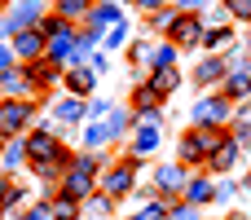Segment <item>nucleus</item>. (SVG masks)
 <instances>
[{"instance_id": "1", "label": "nucleus", "mask_w": 251, "mask_h": 220, "mask_svg": "<svg viewBox=\"0 0 251 220\" xmlns=\"http://www.w3.org/2000/svg\"><path fill=\"white\" fill-rule=\"evenodd\" d=\"M101 163H106V159H101L97 150H84V154H75V159H71V168L62 172V194H71V198H93Z\"/></svg>"}, {"instance_id": "2", "label": "nucleus", "mask_w": 251, "mask_h": 220, "mask_svg": "<svg viewBox=\"0 0 251 220\" xmlns=\"http://www.w3.org/2000/svg\"><path fill=\"white\" fill-rule=\"evenodd\" d=\"M221 137H225L221 128H190V132L181 137V146H176V150H181V163H185V168H207V159H212V150L221 146Z\"/></svg>"}, {"instance_id": "3", "label": "nucleus", "mask_w": 251, "mask_h": 220, "mask_svg": "<svg viewBox=\"0 0 251 220\" xmlns=\"http://www.w3.org/2000/svg\"><path fill=\"white\" fill-rule=\"evenodd\" d=\"M26 154H31V168L35 163H62V168H71V159H75L49 128H31L26 132Z\"/></svg>"}, {"instance_id": "4", "label": "nucleus", "mask_w": 251, "mask_h": 220, "mask_svg": "<svg viewBox=\"0 0 251 220\" xmlns=\"http://www.w3.org/2000/svg\"><path fill=\"white\" fill-rule=\"evenodd\" d=\"M35 123V101L31 97H4L0 101V137H22Z\"/></svg>"}, {"instance_id": "5", "label": "nucleus", "mask_w": 251, "mask_h": 220, "mask_svg": "<svg viewBox=\"0 0 251 220\" xmlns=\"http://www.w3.org/2000/svg\"><path fill=\"white\" fill-rule=\"evenodd\" d=\"M194 128H221L225 132V123L234 119V101L225 97V93H212V97H199L194 101Z\"/></svg>"}, {"instance_id": "6", "label": "nucleus", "mask_w": 251, "mask_h": 220, "mask_svg": "<svg viewBox=\"0 0 251 220\" xmlns=\"http://www.w3.org/2000/svg\"><path fill=\"white\" fill-rule=\"evenodd\" d=\"M203 35H207L203 13H181V18L172 22V31H168V40H172L176 49H203Z\"/></svg>"}, {"instance_id": "7", "label": "nucleus", "mask_w": 251, "mask_h": 220, "mask_svg": "<svg viewBox=\"0 0 251 220\" xmlns=\"http://www.w3.org/2000/svg\"><path fill=\"white\" fill-rule=\"evenodd\" d=\"M137 168H141L137 154H128L124 163H115V168L106 172V198H124V194H132V190H137Z\"/></svg>"}, {"instance_id": "8", "label": "nucleus", "mask_w": 251, "mask_h": 220, "mask_svg": "<svg viewBox=\"0 0 251 220\" xmlns=\"http://www.w3.org/2000/svg\"><path fill=\"white\" fill-rule=\"evenodd\" d=\"M185 181H190L185 163H163V168H154V190H159V198H168V203H181Z\"/></svg>"}, {"instance_id": "9", "label": "nucleus", "mask_w": 251, "mask_h": 220, "mask_svg": "<svg viewBox=\"0 0 251 220\" xmlns=\"http://www.w3.org/2000/svg\"><path fill=\"white\" fill-rule=\"evenodd\" d=\"M9 49H13V57H18V62H26V66H31V62H40V57L49 53V40H44V31H40V26H31V31H18Z\"/></svg>"}, {"instance_id": "10", "label": "nucleus", "mask_w": 251, "mask_h": 220, "mask_svg": "<svg viewBox=\"0 0 251 220\" xmlns=\"http://www.w3.org/2000/svg\"><path fill=\"white\" fill-rule=\"evenodd\" d=\"M176 53H181V49H176L172 40H159V44H137V49H132V57H137V62H146L150 71L176 66Z\"/></svg>"}, {"instance_id": "11", "label": "nucleus", "mask_w": 251, "mask_h": 220, "mask_svg": "<svg viewBox=\"0 0 251 220\" xmlns=\"http://www.w3.org/2000/svg\"><path fill=\"white\" fill-rule=\"evenodd\" d=\"M181 203H190V207H207V203H216L212 172H194V176L185 181V190H181Z\"/></svg>"}, {"instance_id": "12", "label": "nucleus", "mask_w": 251, "mask_h": 220, "mask_svg": "<svg viewBox=\"0 0 251 220\" xmlns=\"http://www.w3.org/2000/svg\"><path fill=\"white\" fill-rule=\"evenodd\" d=\"M40 22H44L40 0H22V4L4 18V31H9V35H18V31H31V26H40Z\"/></svg>"}, {"instance_id": "13", "label": "nucleus", "mask_w": 251, "mask_h": 220, "mask_svg": "<svg viewBox=\"0 0 251 220\" xmlns=\"http://www.w3.org/2000/svg\"><path fill=\"white\" fill-rule=\"evenodd\" d=\"M238 150H243V146H238V141L225 132V137H221V146L212 150V159H207V168H203V172H212V176H225V172L238 163Z\"/></svg>"}, {"instance_id": "14", "label": "nucleus", "mask_w": 251, "mask_h": 220, "mask_svg": "<svg viewBox=\"0 0 251 220\" xmlns=\"http://www.w3.org/2000/svg\"><path fill=\"white\" fill-rule=\"evenodd\" d=\"M225 75H229V62H225L221 53H207V57H199V66H194V84H225Z\"/></svg>"}, {"instance_id": "15", "label": "nucleus", "mask_w": 251, "mask_h": 220, "mask_svg": "<svg viewBox=\"0 0 251 220\" xmlns=\"http://www.w3.org/2000/svg\"><path fill=\"white\" fill-rule=\"evenodd\" d=\"M132 115H137V119L163 115V93H159L154 84H137V93H132Z\"/></svg>"}, {"instance_id": "16", "label": "nucleus", "mask_w": 251, "mask_h": 220, "mask_svg": "<svg viewBox=\"0 0 251 220\" xmlns=\"http://www.w3.org/2000/svg\"><path fill=\"white\" fill-rule=\"evenodd\" d=\"M31 88H35L31 66H13V71L0 75V93H4V97H31Z\"/></svg>"}, {"instance_id": "17", "label": "nucleus", "mask_w": 251, "mask_h": 220, "mask_svg": "<svg viewBox=\"0 0 251 220\" xmlns=\"http://www.w3.org/2000/svg\"><path fill=\"white\" fill-rule=\"evenodd\" d=\"M119 22H124L119 0H97V4H93V13H88V26H97L101 35H106L110 26H119Z\"/></svg>"}, {"instance_id": "18", "label": "nucleus", "mask_w": 251, "mask_h": 220, "mask_svg": "<svg viewBox=\"0 0 251 220\" xmlns=\"http://www.w3.org/2000/svg\"><path fill=\"white\" fill-rule=\"evenodd\" d=\"M221 93H225L229 101H238V97H251V66H238V71H229V75H225V84H221Z\"/></svg>"}, {"instance_id": "19", "label": "nucleus", "mask_w": 251, "mask_h": 220, "mask_svg": "<svg viewBox=\"0 0 251 220\" xmlns=\"http://www.w3.org/2000/svg\"><path fill=\"white\" fill-rule=\"evenodd\" d=\"M154 150H159V123H137V132H132V154L146 159V154H154Z\"/></svg>"}, {"instance_id": "20", "label": "nucleus", "mask_w": 251, "mask_h": 220, "mask_svg": "<svg viewBox=\"0 0 251 220\" xmlns=\"http://www.w3.org/2000/svg\"><path fill=\"white\" fill-rule=\"evenodd\" d=\"M66 88H71L75 97H88V93L97 88V71H88V66H75V71H66Z\"/></svg>"}, {"instance_id": "21", "label": "nucleus", "mask_w": 251, "mask_h": 220, "mask_svg": "<svg viewBox=\"0 0 251 220\" xmlns=\"http://www.w3.org/2000/svg\"><path fill=\"white\" fill-rule=\"evenodd\" d=\"M150 84L163 93V97H172L176 88H181V71L176 66H163V71H150Z\"/></svg>"}, {"instance_id": "22", "label": "nucleus", "mask_w": 251, "mask_h": 220, "mask_svg": "<svg viewBox=\"0 0 251 220\" xmlns=\"http://www.w3.org/2000/svg\"><path fill=\"white\" fill-rule=\"evenodd\" d=\"M110 141H115L110 123H88V128H84V150H101V146H110Z\"/></svg>"}, {"instance_id": "23", "label": "nucleus", "mask_w": 251, "mask_h": 220, "mask_svg": "<svg viewBox=\"0 0 251 220\" xmlns=\"http://www.w3.org/2000/svg\"><path fill=\"white\" fill-rule=\"evenodd\" d=\"M203 49H207V53L234 49V31H225V26H207V35H203Z\"/></svg>"}, {"instance_id": "24", "label": "nucleus", "mask_w": 251, "mask_h": 220, "mask_svg": "<svg viewBox=\"0 0 251 220\" xmlns=\"http://www.w3.org/2000/svg\"><path fill=\"white\" fill-rule=\"evenodd\" d=\"M57 119L62 123H79V119H88V106L79 97H66V101H57Z\"/></svg>"}, {"instance_id": "25", "label": "nucleus", "mask_w": 251, "mask_h": 220, "mask_svg": "<svg viewBox=\"0 0 251 220\" xmlns=\"http://www.w3.org/2000/svg\"><path fill=\"white\" fill-rule=\"evenodd\" d=\"M49 216H53V220H75V216H79V198H71V194L53 198V203H49Z\"/></svg>"}, {"instance_id": "26", "label": "nucleus", "mask_w": 251, "mask_h": 220, "mask_svg": "<svg viewBox=\"0 0 251 220\" xmlns=\"http://www.w3.org/2000/svg\"><path fill=\"white\" fill-rule=\"evenodd\" d=\"M168 207H172L168 198H150L146 207H137V212H132L128 220H168Z\"/></svg>"}, {"instance_id": "27", "label": "nucleus", "mask_w": 251, "mask_h": 220, "mask_svg": "<svg viewBox=\"0 0 251 220\" xmlns=\"http://www.w3.org/2000/svg\"><path fill=\"white\" fill-rule=\"evenodd\" d=\"M93 4H97V0H57V13L75 22V18H88V13H93Z\"/></svg>"}, {"instance_id": "28", "label": "nucleus", "mask_w": 251, "mask_h": 220, "mask_svg": "<svg viewBox=\"0 0 251 220\" xmlns=\"http://www.w3.org/2000/svg\"><path fill=\"white\" fill-rule=\"evenodd\" d=\"M0 163H4V168H22V163H31V154H26V137H22V141H9V150H4Z\"/></svg>"}, {"instance_id": "29", "label": "nucleus", "mask_w": 251, "mask_h": 220, "mask_svg": "<svg viewBox=\"0 0 251 220\" xmlns=\"http://www.w3.org/2000/svg\"><path fill=\"white\" fill-rule=\"evenodd\" d=\"M168 220H203V207H190V203H172Z\"/></svg>"}, {"instance_id": "30", "label": "nucleus", "mask_w": 251, "mask_h": 220, "mask_svg": "<svg viewBox=\"0 0 251 220\" xmlns=\"http://www.w3.org/2000/svg\"><path fill=\"white\" fill-rule=\"evenodd\" d=\"M132 123H137V115H128V110H110V132H115V137H124Z\"/></svg>"}, {"instance_id": "31", "label": "nucleus", "mask_w": 251, "mask_h": 220, "mask_svg": "<svg viewBox=\"0 0 251 220\" xmlns=\"http://www.w3.org/2000/svg\"><path fill=\"white\" fill-rule=\"evenodd\" d=\"M176 18H181V9H176V4H168V9H159L150 22H154L159 31H172V22H176Z\"/></svg>"}, {"instance_id": "32", "label": "nucleus", "mask_w": 251, "mask_h": 220, "mask_svg": "<svg viewBox=\"0 0 251 220\" xmlns=\"http://www.w3.org/2000/svg\"><path fill=\"white\" fill-rule=\"evenodd\" d=\"M225 13L238 22H251V0H225Z\"/></svg>"}, {"instance_id": "33", "label": "nucleus", "mask_w": 251, "mask_h": 220, "mask_svg": "<svg viewBox=\"0 0 251 220\" xmlns=\"http://www.w3.org/2000/svg\"><path fill=\"white\" fill-rule=\"evenodd\" d=\"M124 40H128V26H124V22H119V26H110V31L101 35V44H106V49H119Z\"/></svg>"}, {"instance_id": "34", "label": "nucleus", "mask_w": 251, "mask_h": 220, "mask_svg": "<svg viewBox=\"0 0 251 220\" xmlns=\"http://www.w3.org/2000/svg\"><path fill=\"white\" fill-rule=\"evenodd\" d=\"M132 4H137L141 13H159V9H168L172 0H132Z\"/></svg>"}, {"instance_id": "35", "label": "nucleus", "mask_w": 251, "mask_h": 220, "mask_svg": "<svg viewBox=\"0 0 251 220\" xmlns=\"http://www.w3.org/2000/svg\"><path fill=\"white\" fill-rule=\"evenodd\" d=\"M110 203H115V198H106V194H97V198H88V207H93V212H110Z\"/></svg>"}, {"instance_id": "36", "label": "nucleus", "mask_w": 251, "mask_h": 220, "mask_svg": "<svg viewBox=\"0 0 251 220\" xmlns=\"http://www.w3.org/2000/svg\"><path fill=\"white\" fill-rule=\"evenodd\" d=\"M88 71H106V53H88Z\"/></svg>"}, {"instance_id": "37", "label": "nucleus", "mask_w": 251, "mask_h": 220, "mask_svg": "<svg viewBox=\"0 0 251 220\" xmlns=\"http://www.w3.org/2000/svg\"><path fill=\"white\" fill-rule=\"evenodd\" d=\"M172 4H176L181 13H199V4H203V0H172Z\"/></svg>"}, {"instance_id": "38", "label": "nucleus", "mask_w": 251, "mask_h": 220, "mask_svg": "<svg viewBox=\"0 0 251 220\" xmlns=\"http://www.w3.org/2000/svg\"><path fill=\"white\" fill-rule=\"evenodd\" d=\"M13 71V49H0V75Z\"/></svg>"}, {"instance_id": "39", "label": "nucleus", "mask_w": 251, "mask_h": 220, "mask_svg": "<svg viewBox=\"0 0 251 220\" xmlns=\"http://www.w3.org/2000/svg\"><path fill=\"white\" fill-rule=\"evenodd\" d=\"M22 220H53V216H49V207H35V212H26Z\"/></svg>"}, {"instance_id": "40", "label": "nucleus", "mask_w": 251, "mask_h": 220, "mask_svg": "<svg viewBox=\"0 0 251 220\" xmlns=\"http://www.w3.org/2000/svg\"><path fill=\"white\" fill-rule=\"evenodd\" d=\"M9 190H13V185H9V181L0 176V207H4V194H9Z\"/></svg>"}, {"instance_id": "41", "label": "nucleus", "mask_w": 251, "mask_h": 220, "mask_svg": "<svg viewBox=\"0 0 251 220\" xmlns=\"http://www.w3.org/2000/svg\"><path fill=\"white\" fill-rule=\"evenodd\" d=\"M229 220H243V216H229Z\"/></svg>"}, {"instance_id": "42", "label": "nucleus", "mask_w": 251, "mask_h": 220, "mask_svg": "<svg viewBox=\"0 0 251 220\" xmlns=\"http://www.w3.org/2000/svg\"><path fill=\"white\" fill-rule=\"evenodd\" d=\"M0 212H4V207H0Z\"/></svg>"}]
</instances>
